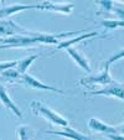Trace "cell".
Returning a JSON list of instances; mask_svg holds the SVG:
<instances>
[{
  "mask_svg": "<svg viewBox=\"0 0 124 140\" xmlns=\"http://www.w3.org/2000/svg\"><path fill=\"white\" fill-rule=\"evenodd\" d=\"M111 92L115 95L120 96L122 97L124 96V92L123 90L118 88H114L112 90Z\"/></svg>",
  "mask_w": 124,
  "mask_h": 140,
  "instance_id": "2",
  "label": "cell"
},
{
  "mask_svg": "<svg viewBox=\"0 0 124 140\" xmlns=\"http://www.w3.org/2000/svg\"><path fill=\"white\" fill-rule=\"evenodd\" d=\"M90 125L94 128L100 130H105L107 129V127H106L105 126L94 120H92L91 121Z\"/></svg>",
  "mask_w": 124,
  "mask_h": 140,
  "instance_id": "1",
  "label": "cell"
},
{
  "mask_svg": "<svg viewBox=\"0 0 124 140\" xmlns=\"http://www.w3.org/2000/svg\"><path fill=\"white\" fill-rule=\"evenodd\" d=\"M113 138L116 140H124V138L118 137H113Z\"/></svg>",
  "mask_w": 124,
  "mask_h": 140,
  "instance_id": "3",
  "label": "cell"
}]
</instances>
